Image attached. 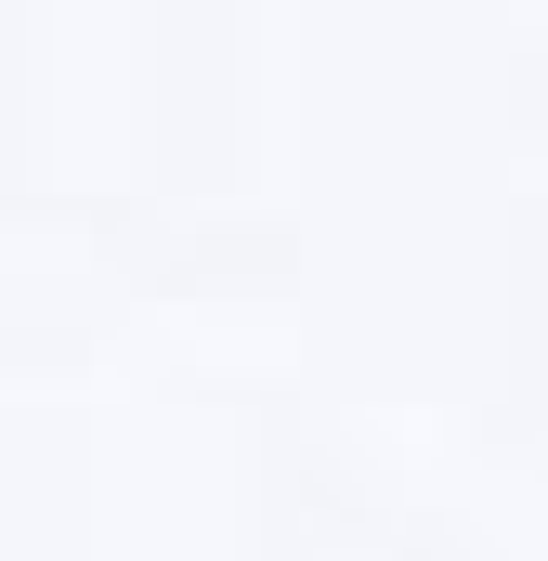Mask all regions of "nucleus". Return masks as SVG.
Returning <instances> with one entry per match:
<instances>
[]
</instances>
